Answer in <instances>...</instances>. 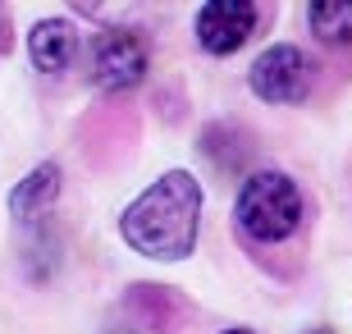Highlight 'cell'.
Here are the masks:
<instances>
[{
	"instance_id": "ba28073f",
	"label": "cell",
	"mask_w": 352,
	"mask_h": 334,
	"mask_svg": "<svg viewBox=\"0 0 352 334\" xmlns=\"http://www.w3.org/2000/svg\"><path fill=\"white\" fill-rule=\"evenodd\" d=\"M307 23L325 46H348L352 41V0H311Z\"/></svg>"
},
{
	"instance_id": "7a4b0ae2",
	"label": "cell",
	"mask_w": 352,
	"mask_h": 334,
	"mask_svg": "<svg viewBox=\"0 0 352 334\" xmlns=\"http://www.w3.org/2000/svg\"><path fill=\"white\" fill-rule=\"evenodd\" d=\"M238 229L248 233L252 243H284L293 238L302 225V193L298 183L279 174V169H256L243 179L234 202Z\"/></svg>"
},
{
	"instance_id": "52a82bcc",
	"label": "cell",
	"mask_w": 352,
	"mask_h": 334,
	"mask_svg": "<svg viewBox=\"0 0 352 334\" xmlns=\"http://www.w3.org/2000/svg\"><path fill=\"white\" fill-rule=\"evenodd\" d=\"M55 202H60V165L55 160H41L28 179H19V188L10 193V211L23 225H37V220H46L55 211Z\"/></svg>"
},
{
	"instance_id": "6da1fadb",
	"label": "cell",
	"mask_w": 352,
	"mask_h": 334,
	"mask_svg": "<svg viewBox=\"0 0 352 334\" xmlns=\"http://www.w3.org/2000/svg\"><path fill=\"white\" fill-rule=\"evenodd\" d=\"M201 229V183L188 169H170L119 216V233L151 261H183Z\"/></svg>"
},
{
	"instance_id": "8992f818",
	"label": "cell",
	"mask_w": 352,
	"mask_h": 334,
	"mask_svg": "<svg viewBox=\"0 0 352 334\" xmlns=\"http://www.w3.org/2000/svg\"><path fill=\"white\" fill-rule=\"evenodd\" d=\"M28 55L41 74H65L74 60H78V32L69 19H41L28 37Z\"/></svg>"
},
{
	"instance_id": "30bf717a",
	"label": "cell",
	"mask_w": 352,
	"mask_h": 334,
	"mask_svg": "<svg viewBox=\"0 0 352 334\" xmlns=\"http://www.w3.org/2000/svg\"><path fill=\"white\" fill-rule=\"evenodd\" d=\"M224 334H252V330H224Z\"/></svg>"
},
{
	"instance_id": "3957f363",
	"label": "cell",
	"mask_w": 352,
	"mask_h": 334,
	"mask_svg": "<svg viewBox=\"0 0 352 334\" xmlns=\"http://www.w3.org/2000/svg\"><path fill=\"white\" fill-rule=\"evenodd\" d=\"M146 60H151V51H146L142 32H133V28H105L87 46V78L101 92H129L142 83Z\"/></svg>"
},
{
	"instance_id": "277c9868",
	"label": "cell",
	"mask_w": 352,
	"mask_h": 334,
	"mask_svg": "<svg viewBox=\"0 0 352 334\" xmlns=\"http://www.w3.org/2000/svg\"><path fill=\"white\" fill-rule=\"evenodd\" d=\"M248 83L270 105H298L311 96V60L298 46H270V51L256 55Z\"/></svg>"
},
{
	"instance_id": "5b68a950",
	"label": "cell",
	"mask_w": 352,
	"mask_h": 334,
	"mask_svg": "<svg viewBox=\"0 0 352 334\" xmlns=\"http://www.w3.org/2000/svg\"><path fill=\"white\" fill-rule=\"evenodd\" d=\"M261 10L252 0H206L197 10V46L206 55H234L256 32Z\"/></svg>"
},
{
	"instance_id": "9c48e42d",
	"label": "cell",
	"mask_w": 352,
	"mask_h": 334,
	"mask_svg": "<svg viewBox=\"0 0 352 334\" xmlns=\"http://www.w3.org/2000/svg\"><path fill=\"white\" fill-rule=\"evenodd\" d=\"M0 51H10V28H5V14H0Z\"/></svg>"
}]
</instances>
